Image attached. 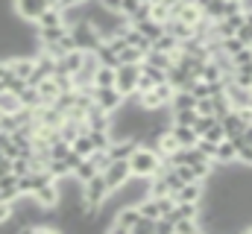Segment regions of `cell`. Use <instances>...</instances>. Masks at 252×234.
<instances>
[{"instance_id":"cell-27","label":"cell","mask_w":252,"mask_h":234,"mask_svg":"<svg viewBox=\"0 0 252 234\" xmlns=\"http://www.w3.org/2000/svg\"><path fill=\"white\" fill-rule=\"evenodd\" d=\"M21 106H24V109H41V106H44L35 85H27V88L21 91Z\"/></svg>"},{"instance_id":"cell-21","label":"cell","mask_w":252,"mask_h":234,"mask_svg":"<svg viewBox=\"0 0 252 234\" xmlns=\"http://www.w3.org/2000/svg\"><path fill=\"white\" fill-rule=\"evenodd\" d=\"M97 173H100V170L94 167V161H91V158H82V161L76 164V170H73V176H70V178H73V181H79V184H85L88 178H94Z\"/></svg>"},{"instance_id":"cell-12","label":"cell","mask_w":252,"mask_h":234,"mask_svg":"<svg viewBox=\"0 0 252 234\" xmlns=\"http://www.w3.org/2000/svg\"><path fill=\"white\" fill-rule=\"evenodd\" d=\"M164 32H170V35L179 38V44H182V41H188V38L196 35V27H193V24H185V21H179V18H170V21L164 24Z\"/></svg>"},{"instance_id":"cell-11","label":"cell","mask_w":252,"mask_h":234,"mask_svg":"<svg viewBox=\"0 0 252 234\" xmlns=\"http://www.w3.org/2000/svg\"><path fill=\"white\" fill-rule=\"evenodd\" d=\"M85 129L88 132H112V115L103 112L100 106H94L88 112V117H85Z\"/></svg>"},{"instance_id":"cell-46","label":"cell","mask_w":252,"mask_h":234,"mask_svg":"<svg viewBox=\"0 0 252 234\" xmlns=\"http://www.w3.org/2000/svg\"><path fill=\"white\" fill-rule=\"evenodd\" d=\"M0 117H3V112H0Z\"/></svg>"},{"instance_id":"cell-23","label":"cell","mask_w":252,"mask_h":234,"mask_svg":"<svg viewBox=\"0 0 252 234\" xmlns=\"http://www.w3.org/2000/svg\"><path fill=\"white\" fill-rule=\"evenodd\" d=\"M59 24H64V9H59V6H47V12L38 18L35 27H59Z\"/></svg>"},{"instance_id":"cell-31","label":"cell","mask_w":252,"mask_h":234,"mask_svg":"<svg viewBox=\"0 0 252 234\" xmlns=\"http://www.w3.org/2000/svg\"><path fill=\"white\" fill-rule=\"evenodd\" d=\"M196 117H199V112H196V109H182V112H170V120H173V123H182V126H193V123H196Z\"/></svg>"},{"instance_id":"cell-18","label":"cell","mask_w":252,"mask_h":234,"mask_svg":"<svg viewBox=\"0 0 252 234\" xmlns=\"http://www.w3.org/2000/svg\"><path fill=\"white\" fill-rule=\"evenodd\" d=\"M35 88H38V94H41V103H44V106H53V103H56V97L62 94V88H59V82H56L53 76H50V79H44V82H41V85H35Z\"/></svg>"},{"instance_id":"cell-34","label":"cell","mask_w":252,"mask_h":234,"mask_svg":"<svg viewBox=\"0 0 252 234\" xmlns=\"http://www.w3.org/2000/svg\"><path fill=\"white\" fill-rule=\"evenodd\" d=\"M12 173L18 176H27V173H32V164H30V158H24V155H18V158H12Z\"/></svg>"},{"instance_id":"cell-45","label":"cell","mask_w":252,"mask_h":234,"mask_svg":"<svg viewBox=\"0 0 252 234\" xmlns=\"http://www.w3.org/2000/svg\"><path fill=\"white\" fill-rule=\"evenodd\" d=\"M56 3H59V0H50V6H56Z\"/></svg>"},{"instance_id":"cell-42","label":"cell","mask_w":252,"mask_h":234,"mask_svg":"<svg viewBox=\"0 0 252 234\" xmlns=\"http://www.w3.org/2000/svg\"><path fill=\"white\" fill-rule=\"evenodd\" d=\"M82 3H85V0H59L56 6H59V9H73V6H82Z\"/></svg>"},{"instance_id":"cell-43","label":"cell","mask_w":252,"mask_h":234,"mask_svg":"<svg viewBox=\"0 0 252 234\" xmlns=\"http://www.w3.org/2000/svg\"><path fill=\"white\" fill-rule=\"evenodd\" d=\"M156 3H164L167 9H173V6H176V3H182V0H156Z\"/></svg>"},{"instance_id":"cell-8","label":"cell","mask_w":252,"mask_h":234,"mask_svg":"<svg viewBox=\"0 0 252 234\" xmlns=\"http://www.w3.org/2000/svg\"><path fill=\"white\" fill-rule=\"evenodd\" d=\"M138 146H141V141H135V138H115L109 146V155H112V161H129Z\"/></svg>"},{"instance_id":"cell-29","label":"cell","mask_w":252,"mask_h":234,"mask_svg":"<svg viewBox=\"0 0 252 234\" xmlns=\"http://www.w3.org/2000/svg\"><path fill=\"white\" fill-rule=\"evenodd\" d=\"M18 109H21V97L12 94V91H3V94H0V112H3V115H15Z\"/></svg>"},{"instance_id":"cell-40","label":"cell","mask_w":252,"mask_h":234,"mask_svg":"<svg viewBox=\"0 0 252 234\" xmlns=\"http://www.w3.org/2000/svg\"><path fill=\"white\" fill-rule=\"evenodd\" d=\"M238 38H241V41H244L247 47H252V24H250V21H247V24H244V27L238 29Z\"/></svg>"},{"instance_id":"cell-6","label":"cell","mask_w":252,"mask_h":234,"mask_svg":"<svg viewBox=\"0 0 252 234\" xmlns=\"http://www.w3.org/2000/svg\"><path fill=\"white\" fill-rule=\"evenodd\" d=\"M124 103H126V97L115 88V85H109V88H94V106H100L103 112L115 115Z\"/></svg>"},{"instance_id":"cell-36","label":"cell","mask_w":252,"mask_h":234,"mask_svg":"<svg viewBox=\"0 0 252 234\" xmlns=\"http://www.w3.org/2000/svg\"><path fill=\"white\" fill-rule=\"evenodd\" d=\"M202 138H208V141H214V144H220V141L226 138V129H223V123H220V117H217V120L211 123V129H208V132H205Z\"/></svg>"},{"instance_id":"cell-33","label":"cell","mask_w":252,"mask_h":234,"mask_svg":"<svg viewBox=\"0 0 252 234\" xmlns=\"http://www.w3.org/2000/svg\"><path fill=\"white\" fill-rule=\"evenodd\" d=\"M88 158L94 161V167H97L100 173H103V170L112 164V155H109V149H94V155H88Z\"/></svg>"},{"instance_id":"cell-26","label":"cell","mask_w":252,"mask_h":234,"mask_svg":"<svg viewBox=\"0 0 252 234\" xmlns=\"http://www.w3.org/2000/svg\"><path fill=\"white\" fill-rule=\"evenodd\" d=\"M182 109H196V97L190 91H176L170 100V112H182Z\"/></svg>"},{"instance_id":"cell-22","label":"cell","mask_w":252,"mask_h":234,"mask_svg":"<svg viewBox=\"0 0 252 234\" xmlns=\"http://www.w3.org/2000/svg\"><path fill=\"white\" fill-rule=\"evenodd\" d=\"M138 32H144L150 41H156L161 32H164V24H158V21H153V18H147V21H138V24H132Z\"/></svg>"},{"instance_id":"cell-2","label":"cell","mask_w":252,"mask_h":234,"mask_svg":"<svg viewBox=\"0 0 252 234\" xmlns=\"http://www.w3.org/2000/svg\"><path fill=\"white\" fill-rule=\"evenodd\" d=\"M109 193H112V187H109V181H106V176L97 173L94 178H88L85 184H82V205H85V217H94L100 208H103V202L109 199Z\"/></svg>"},{"instance_id":"cell-38","label":"cell","mask_w":252,"mask_h":234,"mask_svg":"<svg viewBox=\"0 0 252 234\" xmlns=\"http://www.w3.org/2000/svg\"><path fill=\"white\" fill-rule=\"evenodd\" d=\"M12 214H15V202H3L0 199V226H6L12 220Z\"/></svg>"},{"instance_id":"cell-9","label":"cell","mask_w":252,"mask_h":234,"mask_svg":"<svg viewBox=\"0 0 252 234\" xmlns=\"http://www.w3.org/2000/svg\"><path fill=\"white\" fill-rule=\"evenodd\" d=\"M103 176H106V181H109V187L115 190V187H121L126 178L132 176V167H129V161H112L106 170H103Z\"/></svg>"},{"instance_id":"cell-25","label":"cell","mask_w":252,"mask_h":234,"mask_svg":"<svg viewBox=\"0 0 252 234\" xmlns=\"http://www.w3.org/2000/svg\"><path fill=\"white\" fill-rule=\"evenodd\" d=\"M82 158H88V155H94V149H97V144H94V138H91V132H82L73 144H70Z\"/></svg>"},{"instance_id":"cell-20","label":"cell","mask_w":252,"mask_h":234,"mask_svg":"<svg viewBox=\"0 0 252 234\" xmlns=\"http://www.w3.org/2000/svg\"><path fill=\"white\" fill-rule=\"evenodd\" d=\"M115 79H118V67L100 64V67L94 70V88H109V85H115Z\"/></svg>"},{"instance_id":"cell-7","label":"cell","mask_w":252,"mask_h":234,"mask_svg":"<svg viewBox=\"0 0 252 234\" xmlns=\"http://www.w3.org/2000/svg\"><path fill=\"white\" fill-rule=\"evenodd\" d=\"M85 64V50H70L64 56L56 58V73H67V76H76Z\"/></svg>"},{"instance_id":"cell-37","label":"cell","mask_w":252,"mask_h":234,"mask_svg":"<svg viewBox=\"0 0 252 234\" xmlns=\"http://www.w3.org/2000/svg\"><path fill=\"white\" fill-rule=\"evenodd\" d=\"M232 64L241 67V64H252V47H241L235 56H232Z\"/></svg>"},{"instance_id":"cell-1","label":"cell","mask_w":252,"mask_h":234,"mask_svg":"<svg viewBox=\"0 0 252 234\" xmlns=\"http://www.w3.org/2000/svg\"><path fill=\"white\" fill-rule=\"evenodd\" d=\"M161 164H164L161 152H158L156 146H150V144H141V146L132 152V158H129L132 176H144V178H153V176L161 170Z\"/></svg>"},{"instance_id":"cell-10","label":"cell","mask_w":252,"mask_h":234,"mask_svg":"<svg viewBox=\"0 0 252 234\" xmlns=\"http://www.w3.org/2000/svg\"><path fill=\"white\" fill-rule=\"evenodd\" d=\"M67 32H70V27H67V24H59V27H35V35H38V44H41V47L59 44Z\"/></svg>"},{"instance_id":"cell-41","label":"cell","mask_w":252,"mask_h":234,"mask_svg":"<svg viewBox=\"0 0 252 234\" xmlns=\"http://www.w3.org/2000/svg\"><path fill=\"white\" fill-rule=\"evenodd\" d=\"M100 3H103L109 12H118V15H121V6H124V0H100Z\"/></svg>"},{"instance_id":"cell-35","label":"cell","mask_w":252,"mask_h":234,"mask_svg":"<svg viewBox=\"0 0 252 234\" xmlns=\"http://www.w3.org/2000/svg\"><path fill=\"white\" fill-rule=\"evenodd\" d=\"M202 229L199 220H176V234H196Z\"/></svg>"},{"instance_id":"cell-32","label":"cell","mask_w":252,"mask_h":234,"mask_svg":"<svg viewBox=\"0 0 252 234\" xmlns=\"http://www.w3.org/2000/svg\"><path fill=\"white\" fill-rule=\"evenodd\" d=\"M150 18L158 21V24H167V21H170V9H167L164 3H153V6H150Z\"/></svg>"},{"instance_id":"cell-44","label":"cell","mask_w":252,"mask_h":234,"mask_svg":"<svg viewBox=\"0 0 252 234\" xmlns=\"http://www.w3.org/2000/svg\"><path fill=\"white\" fill-rule=\"evenodd\" d=\"M141 3H156V0H141Z\"/></svg>"},{"instance_id":"cell-4","label":"cell","mask_w":252,"mask_h":234,"mask_svg":"<svg viewBox=\"0 0 252 234\" xmlns=\"http://www.w3.org/2000/svg\"><path fill=\"white\" fill-rule=\"evenodd\" d=\"M50 0H12V12L18 21H27V24H38V18L47 12Z\"/></svg>"},{"instance_id":"cell-14","label":"cell","mask_w":252,"mask_h":234,"mask_svg":"<svg viewBox=\"0 0 252 234\" xmlns=\"http://www.w3.org/2000/svg\"><path fill=\"white\" fill-rule=\"evenodd\" d=\"M170 135L176 138L179 146H196V141H199L196 129L193 126H182V123H170Z\"/></svg>"},{"instance_id":"cell-5","label":"cell","mask_w":252,"mask_h":234,"mask_svg":"<svg viewBox=\"0 0 252 234\" xmlns=\"http://www.w3.org/2000/svg\"><path fill=\"white\" fill-rule=\"evenodd\" d=\"M138 76H141V64H118L115 88H118L124 97H135V94H138Z\"/></svg>"},{"instance_id":"cell-30","label":"cell","mask_w":252,"mask_h":234,"mask_svg":"<svg viewBox=\"0 0 252 234\" xmlns=\"http://www.w3.org/2000/svg\"><path fill=\"white\" fill-rule=\"evenodd\" d=\"M144 50H138V47H132V44H126L124 50H121V64H141L144 61Z\"/></svg>"},{"instance_id":"cell-13","label":"cell","mask_w":252,"mask_h":234,"mask_svg":"<svg viewBox=\"0 0 252 234\" xmlns=\"http://www.w3.org/2000/svg\"><path fill=\"white\" fill-rule=\"evenodd\" d=\"M220 123H223V129H226V138H238V135L247 129V120H244V115H241L238 109H232L226 117H220Z\"/></svg>"},{"instance_id":"cell-24","label":"cell","mask_w":252,"mask_h":234,"mask_svg":"<svg viewBox=\"0 0 252 234\" xmlns=\"http://www.w3.org/2000/svg\"><path fill=\"white\" fill-rule=\"evenodd\" d=\"M150 50H161V53H170V56H173V53L179 50V38H173L170 32H161V35L153 41V47H150Z\"/></svg>"},{"instance_id":"cell-16","label":"cell","mask_w":252,"mask_h":234,"mask_svg":"<svg viewBox=\"0 0 252 234\" xmlns=\"http://www.w3.org/2000/svg\"><path fill=\"white\" fill-rule=\"evenodd\" d=\"M9 61H12V76L30 79V73L35 67V56H9Z\"/></svg>"},{"instance_id":"cell-28","label":"cell","mask_w":252,"mask_h":234,"mask_svg":"<svg viewBox=\"0 0 252 234\" xmlns=\"http://www.w3.org/2000/svg\"><path fill=\"white\" fill-rule=\"evenodd\" d=\"M147 64H156V67H164V70H170L173 67V56L170 53H161V50H150L147 56H144Z\"/></svg>"},{"instance_id":"cell-19","label":"cell","mask_w":252,"mask_h":234,"mask_svg":"<svg viewBox=\"0 0 252 234\" xmlns=\"http://www.w3.org/2000/svg\"><path fill=\"white\" fill-rule=\"evenodd\" d=\"M94 53H97V61H100V64H106V67H118V64H121V53H118L109 41H103Z\"/></svg>"},{"instance_id":"cell-39","label":"cell","mask_w":252,"mask_h":234,"mask_svg":"<svg viewBox=\"0 0 252 234\" xmlns=\"http://www.w3.org/2000/svg\"><path fill=\"white\" fill-rule=\"evenodd\" d=\"M196 112H199V115H214V100H211V97L196 100ZM214 117H217V115H214Z\"/></svg>"},{"instance_id":"cell-15","label":"cell","mask_w":252,"mask_h":234,"mask_svg":"<svg viewBox=\"0 0 252 234\" xmlns=\"http://www.w3.org/2000/svg\"><path fill=\"white\" fill-rule=\"evenodd\" d=\"M214 161H217V164H235V161H238V146H235L232 138H223V141L217 144V155H214Z\"/></svg>"},{"instance_id":"cell-17","label":"cell","mask_w":252,"mask_h":234,"mask_svg":"<svg viewBox=\"0 0 252 234\" xmlns=\"http://www.w3.org/2000/svg\"><path fill=\"white\" fill-rule=\"evenodd\" d=\"M18 196H21V190H18V176L6 173L0 178V199H3V202H15Z\"/></svg>"},{"instance_id":"cell-3","label":"cell","mask_w":252,"mask_h":234,"mask_svg":"<svg viewBox=\"0 0 252 234\" xmlns=\"http://www.w3.org/2000/svg\"><path fill=\"white\" fill-rule=\"evenodd\" d=\"M70 35H73V41H76V47L79 50H85V53H94L106 38L100 35V29L97 27H91L88 21H76V24H70Z\"/></svg>"}]
</instances>
